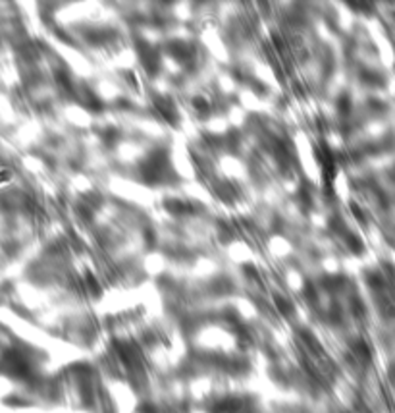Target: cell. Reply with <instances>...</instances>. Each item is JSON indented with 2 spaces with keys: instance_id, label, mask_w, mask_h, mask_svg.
Returning <instances> with one entry per match:
<instances>
[{
  "instance_id": "5b68a950",
  "label": "cell",
  "mask_w": 395,
  "mask_h": 413,
  "mask_svg": "<svg viewBox=\"0 0 395 413\" xmlns=\"http://www.w3.org/2000/svg\"><path fill=\"white\" fill-rule=\"evenodd\" d=\"M87 284H91V290H93L95 294H99V284H97V280H95L93 274H87Z\"/></svg>"
},
{
  "instance_id": "3957f363",
  "label": "cell",
  "mask_w": 395,
  "mask_h": 413,
  "mask_svg": "<svg viewBox=\"0 0 395 413\" xmlns=\"http://www.w3.org/2000/svg\"><path fill=\"white\" fill-rule=\"evenodd\" d=\"M193 106H195V110H199L201 114H206V112L210 110V103H208L206 99H203V97H197V99L193 101Z\"/></svg>"
},
{
  "instance_id": "277c9868",
  "label": "cell",
  "mask_w": 395,
  "mask_h": 413,
  "mask_svg": "<svg viewBox=\"0 0 395 413\" xmlns=\"http://www.w3.org/2000/svg\"><path fill=\"white\" fill-rule=\"evenodd\" d=\"M349 106H351V103H349V99H347V95H343V97L339 99V103H337V108H339V112H343V114H347V112H349Z\"/></svg>"
},
{
  "instance_id": "8992f818",
  "label": "cell",
  "mask_w": 395,
  "mask_h": 413,
  "mask_svg": "<svg viewBox=\"0 0 395 413\" xmlns=\"http://www.w3.org/2000/svg\"><path fill=\"white\" fill-rule=\"evenodd\" d=\"M106 135H104V137H106V141H108V143H112V141H114V139H118V137H120V135H118V132L116 130H106Z\"/></svg>"
},
{
  "instance_id": "7a4b0ae2",
  "label": "cell",
  "mask_w": 395,
  "mask_h": 413,
  "mask_svg": "<svg viewBox=\"0 0 395 413\" xmlns=\"http://www.w3.org/2000/svg\"><path fill=\"white\" fill-rule=\"evenodd\" d=\"M241 410V402L239 400H224L216 406V413H237Z\"/></svg>"
},
{
  "instance_id": "52a82bcc",
  "label": "cell",
  "mask_w": 395,
  "mask_h": 413,
  "mask_svg": "<svg viewBox=\"0 0 395 413\" xmlns=\"http://www.w3.org/2000/svg\"><path fill=\"white\" fill-rule=\"evenodd\" d=\"M145 237H146V245H154V234H152V230H145Z\"/></svg>"
},
{
  "instance_id": "6da1fadb",
  "label": "cell",
  "mask_w": 395,
  "mask_h": 413,
  "mask_svg": "<svg viewBox=\"0 0 395 413\" xmlns=\"http://www.w3.org/2000/svg\"><path fill=\"white\" fill-rule=\"evenodd\" d=\"M139 174L150 186L162 184V182H166L170 176H174V170H172L170 157H168L166 149H154V151H150L145 159L141 161V164H139Z\"/></svg>"
}]
</instances>
